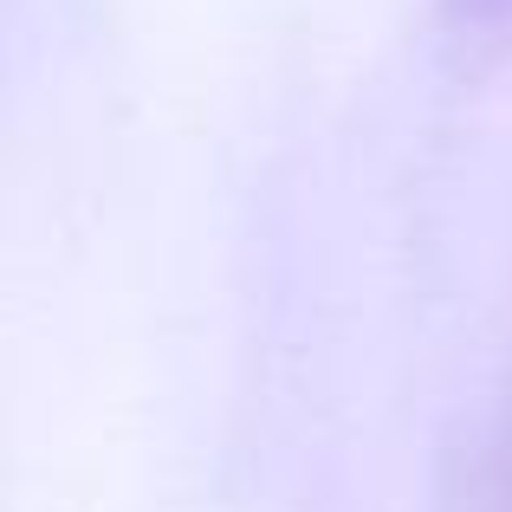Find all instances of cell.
I'll list each match as a JSON object with an SVG mask.
<instances>
[{
    "label": "cell",
    "mask_w": 512,
    "mask_h": 512,
    "mask_svg": "<svg viewBox=\"0 0 512 512\" xmlns=\"http://www.w3.org/2000/svg\"><path fill=\"white\" fill-rule=\"evenodd\" d=\"M441 20L461 39H506L512 33V0H441Z\"/></svg>",
    "instance_id": "obj_1"
}]
</instances>
